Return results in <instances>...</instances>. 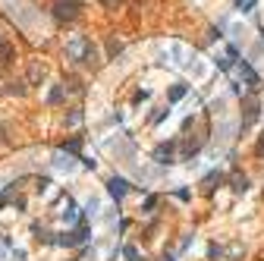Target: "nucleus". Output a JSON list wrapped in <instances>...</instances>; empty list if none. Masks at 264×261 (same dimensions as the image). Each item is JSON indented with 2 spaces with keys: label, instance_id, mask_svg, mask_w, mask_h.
I'll list each match as a JSON object with an SVG mask.
<instances>
[{
  "label": "nucleus",
  "instance_id": "nucleus-11",
  "mask_svg": "<svg viewBox=\"0 0 264 261\" xmlns=\"http://www.w3.org/2000/svg\"><path fill=\"white\" fill-rule=\"evenodd\" d=\"M186 94H189V85H186V82H179V85H173L170 91H167V98H170V104H176V101H183Z\"/></svg>",
  "mask_w": 264,
  "mask_h": 261
},
{
  "label": "nucleus",
  "instance_id": "nucleus-4",
  "mask_svg": "<svg viewBox=\"0 0 264 261\" xmlns=\"http://www.w3.org/2000/svg\"><path fill=\"white\" fill-rule=\"evenodd\" d=\"M167 54L173 57L170 63H173V66H179V69H189L192 57H195V54H192V51H189L186 44H179V41H170V44H167Z\"/></svg>",
  "mask_w": 264,
  "mask_h": 261
},
{
  "label": "nucleus",
  "instance_id": "nucleus-12",
  "mask_svg": "<svg viewBox=\"0 0 264 261\" xmlns=\"http://www.w3.org/2000/svg\"><path fill=\"white\" fill-rule=\"evenodd\" d=\"M60 217H63V223H69V227H73V223H79V220H82L79 208H76V205H69V201H66V211H63V214H60Z\"/></svg>",
  "mask_w": 264,
  "mask_h": 261
},
{
  "label": "nucleus",
  "instance_id": "nucleus-7",
  "mask_svg": "<svg viewBox=\"0 0 264 261\" xmlns=\"http://www.w3.org/2000/svg\"><path fill=\"white\" fill-rule=\"evenodd\" d=\"M154 161H158L161 167H170V164H176V142H161V145L154 148Z\"/></svg>",
  "mask_w": 264,
  "mask_h": 261
},
{
  "label": "nucleus",
  "instance_id": "nucleus-3",
  "mask_svg": "<svg viewBox=\"0 0 264 261\" xmlns=\"http://www.w3.org/2000/svg\"><path fill=\"white\" fill-rule=\"evenodd\" d=\"M258 116H261V98H258V94H245V98H242V129L255 126Z\"/></svg>",
  "mask_w": 264,
  "mask_h": 261
},
{
  "label": "nucleus",
  "instance_id": "nucleus-2",
  "mask_svg": "<svg viewBox=\"0 0 264 261\" xmlns=\"http://www.w3.org/2000/svg\"><path fill=\"white\" fill-rule=\"evenodd\" d=\"M66 54L73 57V60H82V63H94V60H98L94 44H91L88 38H82V35H76V38L66 41Z\"/></svg>",
  "mask_w": 264,
  "mask_h": 261
},
{
  "label": "nucleus",
  "instance_id": "nucleus-22",
  "mask_svg": "<svg viewBox=\"0 0 264 261\" xmlns=\"http://www.w3.org/2000/svg\"><path fill=\"white\" fill-rule=\"evenodd\" d=\"M176 198H179V201H189L192 192H189V189H176Z\"/></svg>",
  "mask_w": 264,
  "mask_h": 261
},
{
  "label": "nucleus",
  "instance_id": "nucleus-19",
  "mask_svg": "<svg viewBox=\"0 0 264 261\" xmlns=\"http://www.w3.org/2000/svg\"><path fill=\"white\" fill-rule=\"evenodd\" d=\"M66 123H69V126H79V123H82V113H79V110H73V113L66 116Z\"/></svg>",
  "mask_w": 264,
  "mask_h": 261
},
{
  "label": "nucleus",
  "instance_id": "nucleus-1",
  "mask_svg": "<svg viewBox=\"0 0 264 261\" xmlns=\"http://www.w3.org/2000/svg\"><path fill=\"white\" fill-rule=\"evenodd\" d=\"M226 73L233 76L236 91H242V85H245V88H251V91H258V88H261V76H258V73H255V69H251L245 60H236L230 69H226Z\"/></svg>",
  "mask_w": 264,
  "mask_h": 261
},
{
  "label": "nucleus",
  "instance_id": "nucleus-27",
  "mask_svg": "<svg viewBox=\"0 0 264 261\" xmlns=\"http://www.w3.org/2000/svg\"><path fill=\"white\" fill-rule=\"evenodd\" d=\"M164 261H176V258H173V255H164Z\"/></svg>",
  "mask_w": 264,
  "mask_h": 261
},
{
  "label": "nucleus",
  "instance_id": "nucleus-5",
  "mask_svg": "<svg viewBox=\"0 0 264 261\" xmlns=\"http://www.w3.org/2000/svg\"><path fill=\"white\" fill-rule=\"evenodd\" d=\"M79 10H82V0H54V16H57L60 22L76 19Z\"/></svg>",
  "mask_w": 264,
  "mask_h": 261
},
{
  "label": "nucleus",
  "instance_id": "nucleus-16",
  "mask_svg": "<svg viewBox=\"0 0 264 261\" xmlns=\"http://www.w3.org/2000/svg\"><path fill=\"white\" fill-rule=\"evenodd\" d=\"M251 7H255V0H239V4H236L239 13H251Z\"/></svg>",
  "mask_w": 264,
  "mask_h": 261
},
{
  "label": "nucleus",
  "instance_id": "nucleus-13",
  "mask_svg": "<svg viewBox=\"0 0 264 261\" xmlns=\"http://www.w3.org/2000/svg\"><path fill=\"white\" fill-rule=\"evenodd\" d=\"M44 79V66L41 63H32V69H29V82H41Z\"/></svg>",
  "mask_w": 264,
  "mask_h": 261
},
{
  "label": "nucleus",
  "instance_id": "nucleus-21",
  "mask_svg": "<svg viewBox=\"0 0 264 261\" xmlns=\"http://www.w3.org/2000/svg\"><path fill=\"white\" fill-rule=\"evenodd\" d=\"M7 255H10V242L0 239V261H7Z\"/></svg>",
  "mask_w": 264,
  "mask_h": 261
},
{
  "label": "nucleus",
  "instance_id": "nucleus-6",
  "mask_svg": "<svg viewBox=\"0 0 264 261\" xmlns=\"http://www.w3.org/2000/svg\"><path fill=\"white\" fill-rule=\"evenodd\" d=\"M7 10H10V16H16L19 22H22V26H32V19H35V13H29V4H26V0H7Z\"/></svg>",
  "mask_w": 264,
  "mask_h": 261
},
{
  "label": "nucleus",
  "instance_id": "nucleus-17",
  "mask_svg": "<svg viewBox=\"0 0 264 261\" xmlns=\"http://www.w3.org/2000/svg\"><path fill=\"white\" fill-rule=\"evenodd\" d=\"M167 113H170V110H167V107H158V110H154V113H151V123H161V120H164V116H167Z\"/></svg>",
  "mask_w": 264,
  "mask_h": 261
},
{
  "label": "nucleus",
  "instance_id": "nucleus-10",
  "mask_svg": "<svg viewBox=\"0 0 264 261\" xmlns=\"http://www.w3.org/2000/svg\"><path fill=\"white\" fill-rule=\"evenodd\" d=\"M16 60V47L0 38V66H7V63H13Z\"/></svg>",
  "mask_w": 264,
  "mask_h": 261
},
{
  "label": "nucleus",
  "instance_id": "nucleus-15",
  "mask_svg": "<svg viewBox=\"0 0 264 261\" xmlns=\"http://www.w3.org/2000/svg\"><path fill=\"white\" fill-rule=\"evenodd\" d=\"M233 189H236V192H245V189H248V180H245V176H233Z\"/></svg>",
  "mask_w": 264,
  "mask_h": 261
},
{
  "label": "nucleus",
  "instance_id": "nucleus-23",
  "mask_svg": "<svg viewBox=\"0 0 264 261\" xmlns=\"http://www.w3.org/2000/svg\"><path fill=\"white\" fill-rule=\"evenodd\" d=\"M154 205H158V198H154V195H148V198H145V205H142V208H145V214H148V211H151Z\"/></svg>",
  "mask_w": 264,
  "mask_h": 261
},
{
  "label": "nucleus",
  "instance_id": "nucleus-25",
  "mask_svg": "<svg viewBox=\"0 0 264 261\" xmlns=\"http://www.w3.org/2000/svg\"><path fill=\"white\" fill-rule=\"evenodd\" d=\"M101 7H107V10H116V7H119V0H101Z\"/></svg>",
  "mask_w": 264,
  "mask_h": 261
},
{
  "label": "nucleus",
  "instance_id": "nucleus-9",
  "mask_svg": "<svg viewBox=\"0 0 264 261\" xmlns=\"http://www.w3.org/2000/svg\"><path fill=\"white\" fill-rule=\"evenodd\" d=\"M129 189H132V186H129V180H123V176H110V180H107V192H110L116 201H119V198H126V195H129Z\"/></svg>",
  "mask_w": 264,
  "mask_h": 261
},
{
  "label": "nucleus",
  "instance_id": "nucleus-20",
  "mask_svg": "<svg viewBox=\"0 0 264 261\" xmlns=\"http://www.w3.org/2000/svg\"><path fill=\"white\" fill-rule=\"evenodd\" d=\"M123 255H126V261H139V252H136L132 245H126V248H123Z\"/></svg>",
  "mask_w": 264,
  "mask_h": 261
},
{
  "label": "nucleus",
  "instance_id": "nucleus-24",
  "mask_svg": "<svg viewBox=\"0 0 264 261\" xmlns=\"http://www.w3.org/2000/svg\"><path fill=\"white\" fill-rule=\"evenodd\" d=\"M107 51H110V57H116L119 54V41H110V44H107Z\"/></svg>",
  "mask_w": 264,
  "mask_h": 261
},
{
  "label": "nucleus",
  "instance_id": "nucleus-14",
  "mask_svg": "<svg viewBox=\"0 0 264 261\" xmlns=\"http://www.w3.org/2000/svg\"><path fill=\"white\" fill-rule=\"evenodd\" d=\"M63 94H66V85H57L51 94H47V101H51V104H60V101H63Z\"/></svg>",
  "mask_w": 264,
  "mask_h": 261
},
{
  "label": "nucleus",
  "instance_id": "nucleus-26",
  "mask_svg": "<svg viewBox=\"0 0 264 261\" xmlns=\"http://www.w3.org/2000/svg\"><path fill=\"white\" fill-rule=\"evenodd\" d=\"M258 154H264V139H261V142H258Z\"/></svg>",
  "mask_w": 264,
  "mask_h": 261
},
{
  "label": "nucleus",
  "instance_id": "nucleus-18",
  "mask_svg": "<svg viewBox=\"0 0 264 261\" xmlns=\"http://www.w3.org/2000/svg\"><path fill=\"white\" fill-rule=\"evenodd\" d=\"M220 180H223V176H220V173H211V176H208V180H205V189H208V192H211V189H214V183H220Z\"/></svg>",
  "mask_w": 264,
  "mask_h": 261
},
{
  "label": "nucleus",
  "instance_id": "nucleus-8",
  "mask_svg": "<svg viewBox=\"0 0 264 261\" xmlns=\"http://www.w3.org/2000/svg\"><path fill=\"white\" fill-rule=\"evenodd\" d=\"M54 167H57L60 173H76V170H79V158H73L69 151H57V154H54Z\"/></svg>",
  "mask_w": 264,
  "mask_h": 261
}]
</instances>
